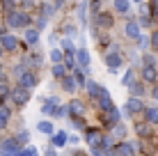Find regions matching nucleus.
<instances>
[{"label":"nucleus","mask_w":158,"mask_h":156,"mask_svg":"<svg viewBox=\"0 0 158 156\" xmlns=\"http://www.w3.org/2000/svg\"><path fill=\"white\" fill-rule=\"evenodd\" d=\"M28 23H30V14H25V12L12 9V12L7 14V25L9 28H25Z\"/></svg>","instance_id":"1"},{"label":"nucleus","mask_w":158,"mask_h":156,"mask_svg":"<svg viewBox=\"0 0 158 156\" xmlns=\"http://www.w3.org/2000/svg\"><path fill=\"white\" fill-rule=\"evenodd\" d=\"M9 96H12V101L16 106H25L30 101V90H25V87H16V90H12V92H9Z\"/></svg>","instance_id":"2"},{"label":"nucleus","mask_w":158,"mask_h":156,"mask_svg":"<svg viewBox=\"0 0 158 156\" xmlns=\"http://www.w3.org/2000/svg\"><path fill=\"white\" fill-rule=\"evenodd\" d=\"M103 60H106V64H108V67H110V71H112V74H115L117 69L122 67V55H119V53H117V48H112V51H108Z\"/></svg>","instance_id":"3"},{"label":"nucleus","mask_w":158,"mask_h":156,"mask_svg":"<svg viewBox=\"0 0 158 156\" xmlns=\"http://www.w3.org/2000/svg\"><path fill=\"white\" fill-rule=\"evenodd\" d=\"M0 152L2 154H19L21 152V142L16 138H7V140L0 142Z\"/></svg>","instance_id":"4"},{"label":"nucleus","mask_w":158,"mask_h":156,"mask_svg":"<svg viewBox=\"0 0 158 156\" xmlns=\"http://www.w3.org/2000/svg\"><path fill=\"white\" fill-rule=\"evenodd\" d=\"M19 85L21 87H25V90H32L37 85V76L32 71H25V74H21L19 76Z\"/></svg>","instance_id":"5"},{"label":"nucleus","mask_w":158,"mask_h":156,"mask_svg":"<svg viewBox=\"0 0 158 156\" xmlns=\"http://www.w3.org/2000/svg\"><path fill=\"white\" fill-rule=\"evenodd\" d=\"M0 46H2L5 51H16V48H19V41H16V37H12V35H0Z\"/></svg>","instance_id":"6"},{"label":"nucleus","mask_w":158,"mask_h":156,"mask_svg":"<svg viewBox=\"0 0 158 156\" xmlns=\"http://www.w3.org/2000/svg\"><path fill=\"white\" fill-rule=\"evenodd\" d=\"M126 110L131 112V115H135V112L144 110V103L140 101V96H131V99L126 101Z\"/></svg>","instance_id":"7"},{"label":"nucleus","mask_w":158,"mask_h":156,"mask_svg":"<svg viewBox=\"0 0 158 156\" xmlns=\"http://www.w3.org/2000/svg\"><path fill=\"white\" fill-rule=\"evenodd\" d=\"M124 32H126L128 39H138V37H140V23H135V21H128L126 28H124Z\"/></svg>","instance_id":"8"},{"label":"nucleus","mask_w":158,"mask_h":156,"mask_svg":"<svg viewBox=\"0 0 158 156\" xmlns=\"http://www.w3.org/2000/svg\"><path fill=\"white\" fill-rule=\"evenodd\" d=\"M144 117L149 124H158V106H149V108H144Z\"/></svg>","instance_id":"9"},{"label":"nucleus","mask_w":158,"mask_h":156,"mask_svg":"<svg viewBox=\"0 0 158 156\" xmlns=\"http://www.w3.org/2000/svg\"><path fill=\"white\" fill-rule=\"evenodd\" d=\"M112 152H115V154H133L135 147H133L131 142H119V145H115V147H112Z\"/></svg>","instance_id":"10"},{"label":"nucleus","mask_w":158,"mask_h":156,"mask_svg":"<svg viewBox=\"0 0 158 156\" xmlns=\"http://www.w3.org/2000/svg\"><path fill=\"white\" fill-rule=\"evenodd\" d=\"M101 133L99 131H94V129H92V131H87V142H89V149L92 147H99V142H101Z\"/></svg>","instance_id":"11"},{"label":"nucleus","mask_w":158,"mask_h":156,"mask_svg":"<svg viewBox=\"0 0 158 156\" xmlns=\"http://www.w3.org/2000/svg\"><path fill=\"white\" fill-rule=\"evenodd\" d=\"M142 78L147 80V83H154V80L158 78V71H156V67H142Z\"/></svg>","instance_id":"12"},{"label":"nucleus","mask_w":158,"mask_h":156,"mask_svg":"<svg viewBox=\"0 0 158 156\" xmlns=\"http://www.w3.org/2000/svg\"><path fill=\"white\" fill-rule=\"evenodd\" d=\"M110 133L115 136V140H122V138H126V126L117 122V124H112V131Z\"/></svg>","instance_id":"13"},{"label":"nucleus","mask_w":158,"mask_h":156,"mask_svg":"<svg viewBox=\"0 0 158 156\" xmlns=\"http://www.w3.org/2000/svg\"><path fill=\"white\" fill-rule=\"evenodd\" d=\"M76 57H78V64H80L83 69H89V62H92V60H89V53H87V51H83V48H80Z\"/></svg>","instance_id":"14"},{"label":"nucleus","mask_w":158,"mask_h":156,"mask_svg":"<svg viewBox=\"0 0 158 156\" xmlns=\"http://www.w3.org/2000/svg\"><path fill=\"white\" fill-rule=\"evenodd\" d=\"M106 112H108V115H106V124L108 126H112V124H117V122H119V110L117 108H110Z\"/></svg>","instance_id":"15"},{"label":"nucleus","mask_w":158,"mask_h":156,"mask_svg":"<svg viewBox=\"0 0 158 156\" xmlns=\"http://www.w3.org/2000/svg\"><path fill=\"white\" fill-rule=\"evenodd\" d=\"M76 78L73 76H62V90H67V92H73L76 90Z\"/></svg>","instance_id":"16"},{"label":"nucleus","mask_w":158,"mask_h":156,"mask_svg":"<svg viewBox=\"0 0 158 156\" xmlns=\"http://www.w3.org/2000/svg\"><path fill=\"white\" fill-rule=\"evenodd\" d=\"M94 101L99 103V108H101V110H110V108H115V106H112V99H110V94L101 96V99H94Z\"/></svg>","instance_id":"17"},{"label":"nucleus","mask_w":158,"mask_h":156,"mask_svg":"<svg viewBox=\"0 0 158 156\" xmlns=\"http://www.w3.org/2000/svg\"><path fill=\"white\" fill-rule=\"evenodd\" d=\"M69 112H71V115H83L85 112V106H83V101H71V103H69Z\"/></svg>","instance_id":"18"},{"label":"nucleus","mask_w":158,"mask_h":156,"mask_svg":"<svg viewBox=\"0 0 158 156\" xmlns=\"http://www.w3.org/2000/svg\"><path fill=\"white\" fill-rule=\"evenodd\" d=\"M85 87H87V92H89L92 99H96V96H99V92H101V85H96L94 80H87V83H85Z\"/></svg>","instance_id":"19"},{"label":"nucleus","mask_w":158,"mask_h":156,"mask_svg":"<svg viewBox=\"0 0 158 156\" xmlns=\"http://www.w3.org/2000/svg\"><path fill=\"white\" fill-rule=\"evenodd\" d=\"M53 76H55V78H62V76H67V64H62V62H55V64H53Z\"/></svg>","instance_id":"20"},{"label":"nucleus","mask_w":158,"mask_h":156,"mask_svg":"<svg viewBox=\"0 0 158 156\" xmlns=\"http://www.w3.org/2000/svg\"><path fill=\"white\" fill-rule=\"evenodd\" d=\"M9 115H12V112H9V108H7V106H0V129H5V126H7Z\"/></svg>","instance_id":"21"},{"label":"nucleus","mask_w":158,"mask_h":156,"mask_svg":"<svg viewBox=\"0 0 158 156\" xmlns=\"http://www.w3.org/2000/svg\"><path fill=\"white\" fill-rule=\"evenodd\" d=\"M96 23H99L101 28H112V16H108V14H99V16H96Z\"/></svg>","instance_id":"22"},{"label":"nucleus","mask_w":158,"mask_h":156,"mask_svg":"<svg viewBox=\"0 0 158 156\" xmlns=\"http://www.w3.org/2000/svg\"><path fill=\"white\" fill-rule=\"evenodd\" d=\"M128 90H131V94H133V96H142L144 94V85L142 83H135V80L128 85Z\"/></svg>","instance_id":"23"},{"label":"nucleus","mask_w":158,"mask_h":156,"mask_svg":"<svg viewBox=\"0 0 158 156\" xmlns=\"http://www.w3.org/2000/svg\"><path fill=\"white\" fill-rule=\"evenodd\" d=\"M67 142H69L67 133H55V136H53V145H55V147H62V145H67Z\"/></svg>","instance_id":"24"},{"label":"nucleus","mask_w":158,"mask_h":156,"mask_svg":"<svg viewBox=\"0 0 158 156\" xmlns=\"http://www.w3.org/2000/svg\"><path fill=\"white\" fill-rule=\"evenodd\" d=\"M135 133H138L140 138H147L151 133V126H149V122H147V124H138L135 126Z\"/></svg>","instance_id":"25"},{"label":"nucleus","mask_w":158,"mask_h":156,"mask_svg":"<svg viewBox=\"0 0 158 156\" xmlns=\"http://www.w3.org/2000/svg\"><path fill=\"white\" fill-rule=\"evenodd\" d=\"M25 39H28V44H37V41H39V30H37V28L32 30L30 28L28 32H25Z\"/></svg>","instance_id":"26"},{"label":"nucleus","mask_w":158,"mask_h":156,"mask_svg":"<svg viewBox=\"0 0 158 156\" xmlns=\"http://www.w3.org/2000/svg\"><path fill=\"white\" fill-rule=\"evenodd\" d=\"M128 7H131L128 0H115V9L119 14H128Z\"/></svg>","instance_id":"27"},{"label":"nucleus","mask_w":158,"mask_h":156,"mask_svg":"<svg viewBox=\"0 0 158 156\" xmlns=\"http://www.w3.org/2000/svg\"><path fill=\"white\" fill-rule=\"evenodd\" d=\"M37 129H39L41 133H48V136H53V122H39V124H37Z\"/></svg>","instance_id":"28"},{"label":"nucleus","mask_w":158,"mask_h":156,"mask_svg":"<svg viewBox=\"0 0 158 156\" xmlns=\"http://www.w3.org/2000/svg\"><path fill=\"white\" fill-rule=\"evenodd\" d=\"M64 64H67V69H73V67H76V57H73V51H67V55H64Z\"/></svg>","instance_id":"29"},{"label":"nucleus","mask_w":158,"mask_h":156,"mask_svg":"<svg viewBox=\"0 0 158 156\" xmlns=\"http://www.w3.org/2000/svg\"><path fill=\"white\" fill-rule=\"evenodd\" d=\"M142 67H156V57L154 55H144L142 57Z\"/></svg>","instance_id":"30"},{"label":"nucleus","mask_w":158,"mask_h":156,"mask_svg":"<svg viewBox=\"0 0 158 156\" xmlns=\"http://www.w3.org/2000/svg\"><path fill=\"white\" fill-rule=\"evenodd\" d=\"M16 140H19L21 145H23V142H28V140H30V136H28V131H19V133H16Z\"/></svg>","instance_id":"31"},{"label":"nucleus","mask_w":158,"mask_h":156,"mask_svg":"<svg viewBox=\"0 0 158 156\" xmlns=\"http://www.w3.org/2000/svg\"><path fill=\"white\" fill-rule=\"evenodd\" d=\"M138 41H140V48L151 46V37H142V35H140V37H138Z\"/></svg>","instance_id":"32"},{"label":"nucleus","mask_w":158,"mask_h":156,"mask_svg":"<svg viewBox=\"0 0 158 156\" xmlns=\"http://www.w3.org/2000/svg\"><path fill=\"white\" fill-rule=\"evenodd\" d=\"M131 83H133V71H131V69H128V71H126V76L122 78V85H126V87H128Z\"/></svg>","instance_id":"33"},{"label":"nucleus","mask_w":158,"mask_h":156,"mask_svg":"<svg viewBox=\"0 0 158 156\" xmlns=\"http://www.w3.org/2000/svg\"><path fill=\"white\" fill-rule=\"evenodd\" d=\"M51 60H53V62H62V60H64L62 51H53V53H51Z\"/></svg>","instance_id":"34"},{"label":"nucleus","mask_w":158,"mask_h":156,"mask_svg":"<svg viewBox=\"0 0 158 156\" xmlns=\"http://www.w3.org/2000/svg\"><path fill=\"white\" fill-rule=\"evenodd\" d=\"M73 78H76V83H78V85H83V87H85L87 80H85V76H83V71H76V74H73Z\"/></svg>","instance_id":"35"},{"label":"nucleus","mask_w":158,"mask_h":156,"mask_svg":"<svg viewBox=\"0 0 158 156\" xmlns=\"http://www.w3.org/2000/svg\"><path fill=\"white\" fill-rule=\"evenodd\" d=\"M19 154H23V156H35V154H37V147H25V149H21Z\"/></svg>","instance_id":"36"},{"label":"nucleus","mask_w":158,"mask_h":156,"mask_svg":"<svg viewBox=\"0 0 158 156\" xmlns=\"http://www.w3.org/2000/svg\"><path fill=\"white\" fill-rule=\"evenodd\" d=\"M41 16H46V19L53 16V7H51V5H44V7H41Z\"/></svg>","instance_id":"37"},{"label":"nucleus","mask_w":158,"mask_h":156,"mask_svg":"<svg viewBox=\"0 0 158 156\" xmlns=\"http://www.w3.org/2000/svg\"><path fill=\"white\" fill-rule=\"evenodd\" d=\"M140 25H151V16H147V12H142L140 16Z\"/></svg>","instance_id":"38"},{"label":"nucleus","mask_w":158,"mask_h":156,"mask_svg":"<svg viewBox=\"0 0 158 156\" xmlns=\"http://www.w3.org/2000/svg\"><path fill=\"white\" fill-rule=\"evenodd\" d=\"M151 46H154V51H158V30L151 32Z\"/></svg>","instance_id":"39"},{"label":"nucleus","mask_w":158,"mask_h":156,"mask_svg":"<svg viewBox=\"0 0 158 156\" xmlns=\"http://www.w3.org/2000/svg\"><path fill=\"white\" fill-rule=\"evenodd\" d=\"M25 71H28V69H25V64H16V67H14V74H16V76H21V74H25Z\"/></svg>","instance_id":"40"},{"label":"nucleus","mask_w":158,"mask_h":156,"mask_svg":"<svg viewBox=\"0 0 158 156\" xmlns=\"http://www.w3.org/2000/svg\"><path fill=\"white\" fill-rule=\"evenodd\" d=\"M64 32H67V35H76V32H78V28H76V25H64Z\"/></svg>","instance_id":"41"},{"label":"nucleus","mask_w":158,"mask_h":156,"mask_svg":"<svg viewBox=\"0 0 158 156\" xmlns=\"http://www.w3.org/2000/svg\"><path fill=\"white\" fill-rule=\"evenodd\" d=\"M151 14L154 19H158V0H151Z\"/></svg>","instance_id":"42"},{"label":"nucleus","mask_w":158,"mask_h":156,"mask_svg":"<svg viewBox=\"0 0 158 156\" xmlns=\"http://www.w3.org/2000/svg\"><path fill=\"white\" fill-rule=\"evenodd\" d=\"M7 94H9V87H7V85L2 83V85H0V99H5Z\"/></svg>","instance_id":"43"},{"label":"nucleus","mask_w":158,"mask_h":156,"mask_svg":"<svg viewBox=\"0 0 158 156\" xmlns=\"http://www.w3.org/2000/svg\"><path fill=\"white\" fill-rule=\"evenodd\" d=\"M69 112V108H64V106H60V108H55V115H60V117H64Z\"/></svg>","instance_id":"44"},{"label":"nucleus","mask_w":158,"mask_h":156,"mask_svg":"<svg viewBox=\"0 0 158 156\" xmlns=\"http://www.w3.org/2000/svg\"><path fill=\"white\" fill-rule=\"evenodd\" d=\"M62 48H64V51H73V44H71L69 39H64V41H62Z\"/></svg>","instance_id":"45"},{"label":"nucleus","mask_w":158,"mask_h":156,"mask_svg":"<svg viewBox=\"0 0 158 156\" xmlns=\"http://www.w3.org/2000/svg\"><path fill=\"white\" fill-rule=\"evenodd\" d=\"M5 7H7L9 12H12V9H14V0H5Z\"/></svg>","instance_id":"46"},{"label":"nucleus","mask_w":158,"mask_h":156,"mask_svg":"<svg viewBox=\"0 0 158 156\" xmlns=\"http://www.w3.org/2000/svg\"><path fill=\"white\" fill-rule=\"evenodd\" d=\"M151 96H154V99L158 101V85H156V87H154V90H151Z\"/></svg>","instance_id":"47"},{"label":"nucleus","mask_w":158,"mask_h":156,"mask_svg":"<svg viewBox=\"0 0 158 156\" xmlns=\"http://www.w3.org/2000/svg\"><path fill=\"white\" fill-rule=\"evenodd\" d=\"M2 53H5V48H2V46H0V55H2Z\"/></svg>","instance_id":"48"},{"label":"nucleus","mask_w":158,"mask_h":156,"mask_svg":"<svg viewBox=\"0 0 158 156\" xmlns=\"http://www.w3.org/2000/svg\"><path fill=\"white\" fill-rule=\"evenodd\" d=\"M0 74H2V64H0Z\"/></svg>","instance_id":"49"},{"label":"nucleus","mask_w":158,"mask_h":156,"mask_svg":"<svg viewBox=\"0 0 158 156\" xmlns=\"http://www.w3.org/2000/svg\"><path fill=\"white\" fill-rule=\"evenodd\" d=\"M135 2H142V0H135Z\"/></svg>","instance_id":"50"},{"label":"nucleus","mask_w":158,"mask_h":156,"mask_svg":"<svg viewBox=\"0 0 158 156\" xmlns=\"http://www.w3.org/2000/svg\"><path fill=\"white\" fill-rule=\"evenodd\" d=\"M57 2H62V0H57Z\"/></svg>","instance_id":"51"}]
</instances>
